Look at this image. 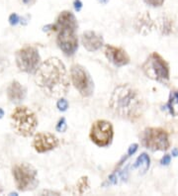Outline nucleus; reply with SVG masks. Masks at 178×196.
Instances as JSON below:
<instances>
[{
    "label": "nucleus",
    "instance_id": "20e7f679",
    "mask_svg": "<svg viewBox=\"0 0 178 196\" xmlns=\"http://www.w3.org/2000/svg\"><path fill=\"white\" fill-rule=\"evenodd\" d=\"M10 120L15 133L22 137H31L38 126V119L35 113L26 106L15 108L10 116Z\"/></svg>",
    "mask_w": 178,
    "mask_h": 196
},
{
    "label": "nucleus",
    "instance_id": "4be33fe9",
    "mask_svg": "<svg viewBox=\"0 0 178 196\" xmlns=\"http://www.w3.org/2000/svg\"><path fill=\"white\" fill-rule=\"evenodd\" d=\"M144 1L152 7H159L163 4L164 0H144Z\"/></svg>",
    "mask_w": 178,
    "mask_h": 196
},
{
    "label": "nucleus",
    "instance_id": "ddd939ff",
    "mask_svg": "<svg viewBox=\"0 0 178 196\" xmlns=\"http://www.w3.org/2000/svg\"><path fill=\"white\" fill-rule=\"evenodd\" d=\"M81 42L83 47L88 52H95L101 49L104 45V40L101 35L94 31H86L82 34Z\"/></svg>",
    "mask_w": 178,
    "mask_h": 196
},
{
    "label": "nucleus",
    "instance_id": "6e6552de",
    "mask_svg": "<svg viewBox=\"0 0 178 196\" xmlns=\"http://www.w3.org/2000/svg\"><path fill=\"white\" fill-rule=\"evenodd\" d=\"M16 65L21 71L34 74L40 65V54L38 50L32 46H25L16 53Z\"/></svg>",
    "mask_w": 178,
    "mask_h": 196
},
{
    "label": "nucleus",
    "instance_id": "a878e982",
    "mask_svg": "<svg viewBox=\"0 0 178 196\" xmlns=\"http://www.w3.org/2000/svg\"><path fill=\"white\" fill-rule=\"evenodd\" d=\"M73 7L75 9V11L77 12H79L81 10V8H82V2L80 1V0H74V2H73Z\"/></svg>",
    "mask_w": 178,
    "mask_h": 196
},
{
    "label": "nucleus",
    "instance_id": "7c9ffc66",
    "mask_svg": "<svg viewBox=\"0 0 178 196\" xmlns=\"http://www.w3.org/2000/svg\"><path fill=\"white\" fill-rule=\"evenodd\" d=\"M2 190H3V189H2V187H1V186H0V193L2 192Z\"/></svg>",
    "mask_w": 178,
    "mask_h": 196
},
{
    "label": "nucleus",
    "instance_id": "6ab92c4d",
    "mask_svg": "<svg viewBox=\"0 0 178 196\" xmlns=\"http://www.w3.org/2000/svg\"><path fill=\"white\" fill-rule=\"evenodd\" d=\"M89 183H88V177L83 176L77 182V188L79 190V193H83L84 191L88 188Z\"/></svg>",
    "mask_w": 178,
    "mask_h": 196
},
{
    "label": "nucleus",
    "instance_id": "39448f33",
    "mask_svg": "<svg viewBox=\"0 0 178 196\" xmlns=\"http://www.w3.org/2000/svg\"><path fill=\"white\" fill-rule=\"evenodd\" d=\"M144 74L159 82H166L169 80V66L166 61L157 53L150 54L148 60L141 66Z\"/></svg>",
    "mask_w": 178,
    "mask_h": 196
},
{
    "label": "nucleus",
    "instance_id": "0eeeda50",
    "mask_svg": "<svg viewBox=\"0 0 178 196\" xmlns=\"http://www.w3.org/2000/svg\"><path fill=\"white\" fill-rule=\"evenodd\" d=\"M141 143L152 151H166L170 147L169 137L162 128H147L140 135Z\"/></svg>",
    "mask_w": 178,
    "mask_h": 196
},
{
    "label": "nucleus",
    "instance_id": "412c9836",
    "mask_svg": "<svg viewBox=\"0 0 178 196\" xmlns=\"http://www.w3.org/2000/svg\"><path fill=\"white\" fill-rule=\"evenodd\" d=\"M57 108H58L59 111H65L66 109L68 108V102L66 101L65 99L61 98V99H59L58 101H57Z\"/></svg>",
    "mask_w": 178,
    "mask_h": 196
},
{
    "label": "nucleus",
    "instance_id": "f03ea898",
    "mask_svg": "<svg viewBox=\"0 0 178 196\" xmlns=\"http://www.w3.org/2000/svg\"><path fill=\"white\" fill-rule=\"evenodd\" d=\"M109 106L122 119L136 121L144 111V101L140 93L130 84H121L114 89Z\"/></svg>",
    "mask_w": 178,
    "mask_h": 196
},
{
    "label": "nucleus",
    "instance_id": "f3484780",
    "mask_svg": "<svg viewBox=\"0 0 178 196\" xmlns=\"http://www.w3.org/2000/svg\"><path fill=\"white\" fill-rule=\"evenodd\" d=\"M174 28L173 20L168 17H162L159 22V29L161 31L162 35H170Z\"/></svg>",
    "mask_w": 178,
    "mask_h": 196
},
{
    "label": "nucleus",
    "instance_id": "7ed1b4c3",
    "mask_svg": "<svg viewBox=\"0 0 178 196\" xmlns=\"http://www.w3.org/2000/svg\"><path fill=\"white\" fill-rule=\"evenodd\" d=\"M77 27L75 16L70 11H62L53 24V30L57 32V46L66 56H72L78 49Z\"/></svg>",
    "mask_w": 178,
    "mask_h": 196
},
{
    "label": "nucleus",
    "instance_id": "423d86ee",
    "mask_svg": "<svg viewBox=\"0 0 178 196\" xmlns=\"http://www.w3.org/2000/svg\"><path fill=\"white\" fill-rule=\"evenodd\" d=\"M12 174L17 188L20 191L35 189L39 183L37 179L38 172L30 163H17L12 168Z\"/></svg>",
    "mask_w": 178,
    "mask_h": 196
},
{
    "label": "nucleus",
    "instance_id": "5701e85b",
    "mask_svg": "<svg viewBox=\"0 0 178 196\" xmlns=\"http://www.w3.org/2000/svg\"><path fill=\"white\" fill-rule=\"evenodd\" d=\"M19 21H20V18L16 14V13H13V14H11L10 16H9V23H10V25H12V26L17 25Z\"/></svg>",
    "mask_w": 178,
    "mask_h": 196
},
{
    "label": "nucleus",
    "instance_id": "1a4fd4ad",
    "mask_svg": "<svg viewBox=\"0 0 178 196\" xmlns=\"http://www.w3.org/2000/svg\"><path fill=\"white\" fill-rule=\"evenodd\" d=\"M113 136V125L107 120H96L91 126L89 137L91 141L100 148L110 145L112 143Z\"/></svg>",
    "mask_w": 178,
    "mask_h": 196
},
{
    "label": "nucleus",
    "instance_id": "dca6fc26",
    "mask_svg": "<svg viewBox=\"0 0 178 196\" xmlns=\"http://www.w3.org/2000/svg\"><path fill=\"white\" fill-rule=\"evenodd\" d=\"M165 109L172 116H178V90L172 91Z\"/></svg>",
    "mask_w": 178,
    "mask_h": 196
},
{
    "label": "nucleus",
    "instance_id": "9d476101",
    "mask_svg": "<svg viewBox=\"0 0 178 196\" xmlns=\"http://www.w3.org/2000/svg\"><path fill=\"white\" fill-rule=\"evenodd\" d=\"M72 84L83 97H89L93 93L94 84L88 71L80 65H73L70 68Z\"/></svg>",
    "mask_w": 178,
    "mask_h": 196
},
{
    "label": "nucleus",
    "instance_id": "cd10ccee",
    "mask_svg": "<svg viewBox=\"0 0 178 196\" xmlns=\"http://www.w3.org/2000/svg\"><path fill=\"white\" fill-rule=\"evenodd\" d=\"M98 1L101 4H103V5H106V4L109 2V0H98Z\"/></svg>",
    "mask_w": 178,
    "mask_h": 196
},
{
    "label": "nucleus",
    "instance_id": "c85d7f7f",
    "mask_svg": "<svg viewBox=\"0 0 178 196\" xmlns=\"http://www.w3.org/2000/svg\"><path fill=\"white\" fill-rule=\"evenodd\" d=\"M4 116V111L2 110V109L1 108H0V119H1V118Z\"/></svg>",
    "mask_w": 178,
    "mask_h": 196
},
{
    "label": "nucleus",
    "instance_id": "a211bd4d",
    "mask_svg": "<svg viewBox=\"0 0 178 196\" xmlns=\"http://www.w3.org/2000/svg\"><path fill=\"white\" fill-rule=\"evenodd\" d=\"M149 163H150V158L148 156L147 154H143L138 158V159L136 161L134 167H140L141 168L143 172H145L149 167Z\"/></svg>",
    "mask_w": 178,
    "mask_h": 196
},
{
    "label": "nucleus",
    "instance_id": "c756f323",
    "mask_svg": "<svg viewBox=\"0 0 178 196\" xmlns=\"http://www.w3.org/2000/svg\"><path fill=\"white\" fill-rule=\"evenodd\" d=\"M23 2H24L25 4H27V3H29V2H30V0H23Z\"/></svg>",
    "mask_w": 178,
    "mask_h": 196
},
{
    "label": "nucleus",
    "instance_id": "f257e3e1",
    "mask_svg": "<svg viewBox=\"0 0 178 196\" xmlns=\"http://www.w3.org/2000/svg\"><path fill=\"white\" fill-rule=\"evenodd\" d=\"M36 83L45 94L57 98L69 89V79L65 63L57 58H49L36 70Z\"/></svg>",
    "mask_w": 178,
    "mask_h": 196
},
{
    "label": "nucleus",
    "instance_id": "aec40b11",
    "mask_svg": "<svg viewBox=\"0 0 178 196\" xmlns=\"http://www.w3.org/2000/svg\"><path fill=\"white\" fill-rule=\"evenodd\" d=\"M66 128H67V125H66L65 118H61V119L58 121L56 129H57V132H65Z\"/></svg>",
    "mask_w": 178,
    "mask_h": 196
},
{
    "label": "nucleus",
    "instance_id": "bb28decb",
    "mask_svg": "<svg viewBox=\"0 0 178 196\" xmlns=\"http://www.w3.org/2000/svg\"><path fill=\"white\" fill-rule=\"evenodd\" d=\"M172 156H173V157H177V156H178V150H177V149H174V150L172 151Z\"/></svg>",
    "mask_w": 178,
    "mask_h": 196
},
{
    "label": "nucleus",
    "instance_id": "9b49d317",
    "mask_svg": "<svg viewBox=\"0 0 178 196\" xmlns=\"http://www.w3.org/2000/svg\"><path fill=\"white\" fill-rule=\"evenodd\" d=\"M59 141L56 136L49 132H39L35 135L33 140V148L40 154L45 153L57 148Z\"/></svg>",
    "mask_w": 178,
    "mask_h": 196
},
{
    "label": "nucleus",
    "instance_id": "393cba45",
    "mask_svg": "<svg viewBox=\"0 0 178 196\" xmlns=\"http://www.w3.org/2000/svg\"><path fill=\"white\" fill-rule=\"evenodd\" d=\"M170 161H171V157L169 156V154H165V156H164L161 159V165L167 166L168 163H170Z\"/></svg>",
    "mask_w": 178,
    "mask_h": 196
},
{
    "label": "nucleus",
    "instance_id": "f8f14e48",
    "mask_svg": "<svg viewBox=\"0 0 178 196\" xmlns=\"http://www.w3.org/2000/svg\"><path fill=\"white\" fill-rule=\"evenodd\" d=\"M104 53L108 61L116 66H124L130 62L129 54L122 48L115 47L112 45H106Z\"/></svg>",
    "mask_w": 178,
    "mask_h": 196
},
{
    "label": "nucleus",
    "instance_id": "b1692460",
    "mask_svg": "<svg viewBox=\"0 0 178 196\" xmlns=\"http://www.w3.org/2000/svg\"><path fill=\"white\" fill-rule=\"evenodd\" d=\"M138 144H133V145H131L130 146V148H129V151H128V156H132L133 154L136 153V151L138 150Z\"/></svg>",
    "mask_w": 178,
    "mask_h": 196
},
{
    "label": "nucleus",
    "instance_id": "4468645a",
    "mask_svg": "<svg viewBox=\"0 0 178 196\" xmlns=\"http://www.w3.org/2000/svg\"><path fill=\"white\" fill-rule=\"evenodd\" d=\"M26 88L20 82L14 80L7 88V96L11 102L19 103L26 97Z\"/></svg>",
    "mask_w": 178,
    "mask_h": 196
},
{
    "label": "nucleus",
    "instance_id": "2eb2a0df",
    "mask_svg": "<svg viewBox=\"0 0 178 196\" xmlns=\"http://www.w3.org/2000/svg\"><path fill=\"white\" fill-rule=\"evenodd\" d=\"M135 28L139 33L143 35H148L149 33L150 29L152 28L153 22L150 19V16L148 12L140 13L135 19Z\"/></svg>",
    "mask_w": 178,
    "mask_h": 196
}]
</instances>
